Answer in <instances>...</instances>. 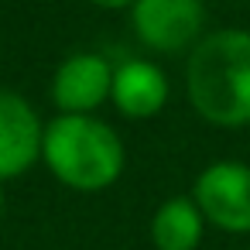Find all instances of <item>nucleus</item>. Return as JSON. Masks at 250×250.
<instances>
[{
	"label": "nucleus",
	"mask_w": 250,
	"mask_h": 250,
	"mask_svg": "<svg viewBox=\"0 0 250 250\" xmlns=\"http://www.w3.org/2000/svg\"><path fill=\"white\" fill-rule=\"evenodd\" d=\"M192 110L212 127L250 124V31L219 28L199 38L185 62Z\"/></svg>",
	"instance_id": "1"
},
{
	"label": "nucleus",
	"mask_w": 250,
	"mask_h": 250,
	"mask_svg": "<svg viewBox=\"0 0 250 250\" xmlns=\"http://www.w3.org/2000/svg\"><path fill=\"white\" fill-rule=\"evenodd\" d=\"M42 161L65 188L103 192L124 175L127 147L106 120L59 113L45 124Z\"/></svg>",
	"instance_id": "2"
},
{
	"label": "nucleus",
	"mask_w": 250,
	"mask_h": 250,
	"mask_svg": "<svg viewBox=\"0 0 250 250\" xmlns=\"http://www.w3.org/2000/svg\"><path fill=\"white\" fill-rule=\"evenodd\" d=\"M202 0H134L130 7V28L137 42L158 55L192 52L202 38Z\"/></svg>",
	"instance_id": "3"
},
{
	"label": "nucleus",
	"mask_w": 250,
	"mask_h": 250,
	"mask_svg": "<svg viewBox=\"0 0 250 250\" xmlns=\"http://www.w3.org/2000/svg\"><path fill=\"white\" fill-rule=\"evenodd\" d=\"M192 199L202 219L223 233H250V165L212 161L195 175Z\"/></svg>",
	"instance_id": "4"
},
{
	"label": "nucleus",
	"mask_w": 250,
	"mask_h": 250,
	"mask_svg": "<svg viewBox=\"0 0 250 250\" xmlns=\"http://www.w3.org/2000/svg\"><path fill=\"white\" fill-rule=\"evenodd\" d=\"M45 124L38 110L14 89L0 86V182L18 178L42 161Z\"/></svg>",
	"instance_id": "5"
},
{
	"label": "nucleus",
	"mask_w": 250,
	"mask_h": 250,
	"mask_svg": "<svg viewBox=\"0 0 250 250\" xmlns=\"http://www.w3.org/2000/svg\"><path fill=\"white\" fill-rule=\"evenodd\" d=\"M113 89V65L96 52H76L69 55L55 76H52V103L59 113L89 117L96 113Z\"/></svg>",
	"instance_id": "6"
},
{
	"label": "nucleus",
	"mask_w": 250,
	"mask_h": 250,
	"mask_svg": "<svg viewBox=\"0 0 250 250\" xmlns=\"http://www.w3.org/2000/svg\"><path fill=\"white\" fill-rule=\"evenodd\" d=\"M168 76L151 59H127L113 65V89L110 100L127 120H151L168 103Z\"/></svg>",
	"instance_id": "7"
},
{
	"label": "nucleus",
	"mask_w": 250,
	"mask_h": 250,
	"mask_svg": "<svg viewBox=\"0 0 250 250\" xmlns=\"http://www.w3.org/2000/svg\"><path fill=\"white\" fill-rule=\"evenodd\" d=\"M202 233H206V219L192 195H171L151 216L154 250H199Z\"/></svg>",
	"instance_id": "8"
},
{
	"label": "nucleus",
	"mask_w": 250,
	"mask_h": 250,
	"mask_svg": "<svg viewBox=\"0 0 250 250\" xmlns=\"http://www.w3.org/2000/svg\"><path fill=\"white\" fill-rule=\"evenodd\" d=\"M89 4H96L103 11H124V7H134V0H89Z\"/></svg>",
	"instance_id": "9"
},
{
	"label": "nucleus",
	"mask_w": 250,
	"mask_h": 250,
	"mask_svg": "<svg viewBox=\"0 0 250 250\" xmlns=\"http://www.w3.org/2000/svg\"><path fill=\"white\" fill-rule=\"evenodd\" d=\"M0 212H4V192H0Z\"/></svg>",
	"instance_id": "10"
}]
</instances>
